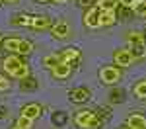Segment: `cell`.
I'll use <instances>...</instances> for the list:
<instances>
[{"label":"cell","mask_w":146,"mask_h":129,"mask_svg":"<svg viewBox=\"0 0 146 129\" xmlns=\"http://www.w3.org/2000/svg\"><path fill=\"white\" fill-rule=\"evenodd\" d=\"M135 94L140 98H146V82H138L135 86Z\"/></svg>","instance_id":"cell-22"},{"label":"cell","mask_w":146,"mask_h":129,"mask_svg":"<svg viewBox=\"0 0 146 129\" xmlns=\"http://www.w3.org/2000/svg\"><path fill=\"white\" fill-rule=\"evenodd\" d=\"M10 88V82L6 80L4 76H0V90H8Z\"/></svg>","instance_id":"cell-25"},{"label":"cell","mask_w":146,"mask_h":129,"mask_svg":"<svg viewBox=\"0 0 146 129\" xmlns=\"http://www.w3.org/2000/svg\"><path fill=\"white\" fill-rule=\"evenodd\" d=\"M20 41H22V39H18V37H8V39H4V41H2V47H4L6 51H12V53H18V47H20Z\"/></svg>","instance_id":"cell-14"},{"label":"cell","mask_w":146,"mask_h":129,"mask_svg":"<svg viewBox=\"0 0 146 129\" xmlns=\"http://www.w3.org/2000/svg\"><path fill=\"white\" fill-rule=\"evenodd\" d=\"M58 57H60V63H72V61H78L80 59V51L74 49V47H70V49H64Z\"/></svg>","instance_id":"cell-10"},{"label":"cell","mask_w":146,"mask_h":129,"mask_svg":"<svg viewBox=\"0 0 146 129\" xmlns=\"http://www.w3.org/2000/svg\"><path fill=\"white\" fill-rule=\"evenodd\" d=\"M22 116L29 117V119H37V117L41 116V108H39L37 104H27V106H23Z\"/></svg>","instance_id":"cell-11"},{"label":"cell","mask_w":146,"mask_h":129,"mask_svg":"<svg viewBox=\"0 0 146 129\" xmlns=\"http://www.w3.org/2000/svg\"><path fill=\"white\" fill-rule=\"evenodd\" d=\"M117 20L115 10H100V27H109Z\"/></svg>","instance_id":"cell-6"},{"label":"cell","mask_w":146,"mask_h":129,"mask_svg":"<svg viewBox=\"0 0 146 129\" xmlns=\"http://www.w3.org/2000/svg\"><path fill=\"white\" fill-rule=\"evenodd\" d=\"M27 74H29V69H27V65H23L22 69L16 70L12 76H14V78H27Z\"/></svg>","instance_id":"cell-23"},{"label":"cell","mask_w":146,"mask_h":129,"mask_svg":"<svg viewBox=\"0 0 146 129\" xmlns=\"http://www.w3.org/2000/svg\"><path fill=\"white\" fill-rule=\"evenodd\" d=\"M31 125H33V119H29L25 116H20L18 121H16V127H20V129H29Z\"/></svg>","instance_id":"cell-19"},{"label":"cell","mask_w":146,"mask_h":129,"mask_svg":"<svg viewBox=\"0 0 146 129\" xmlns=\"http://www.w3.org/2000/svg\"><path fill=\"white\" fill-rule=\"evenodd\" d=\"M74 121H76L78 127H84V129H92V127L98 129V127H101V121L98 119L96 112H92V110H82V112H78L76 117H74Z\"/></svg>","instance_id":"cell-1"},{"label":"cell","mask_w":146,"mask_h":129,"mask_svg":"<svg viewBox=\"0 0 146 129\" xmlns=\"http://www.w3.org/2000/svg\"><path fill=\"white\" fill-rule=\"evenodd\" d=\"M84 23H86L88 27H100V8H98V6H96V8H90V10L86 12Z\"/></svg>","instance_id":"cell-5"},{"label":"cell","mask_w":146,"mask_h":129,"mask_svg":"<svg viewBox=\"0 0 146 129\" xmlns=\"http://www.w3.org/2000/svg\"><path fill=\"white\" fill-rule=\"evenodd\" d=\"M88 98H90V92L86 88H74V90H70V102H74V104H82Z\"/></svg>","instance_id":"cell-7"},{"label":"cell","mask_w":146,"mask_h":129,"mask_svg":"<svg viewBox=\"0 0 146 129\" xmlns=\"http://www.w3.org/2000/svg\"><path fill=\"white\" fill-rule=\"evenodd\" d=\"M140 129H146V127H140Z\"/></svg>","instance_id":"cell-30"},{"label":"cell","mask_w":146,"mask_h":129,"mask_svg":"<svg viewBox=\"0 0 146 129\" xmlns=\"http://www.w3.org/2000/svg\"><path fill=\"white\" fill-rule=\"evenodd\" d=\"M31 49H33V45H31L27 39H22V41H20V47H18V53H16V55H27V53H31Z\"/></svg>","instance_id":"cell-18"},{"label":"cell","mask_w":146,"mask_h":129,"mask_svg":"<svg viewBox=\"0 0 146 129\" xmlns=\"http://www.w3.org/2000/svg\"><path fill=\"white\" fill-rule=\"evenodd\" d=\"M113 59H115V63H117L119 67H129V65L135 61L129 49H117V51L113 53Z\"/></svg>","instance_id":"cell-4"},{"label":"cell","mask_w":146,"mask_h":129,"mask_svg":"<svg viewBox=\"0 0 146 129\" xmlns=\"http://www.w3.org/2000/svg\"><path fill=\"white\" fill-rule=\"evenodd\" d=\"M2 2H18V0H2Z\"/></svg>","instance_id":"cell-27"},{"label":"cell","mask_w":146,"mask_h":129,"mask_svg":"<svg viewBox=\"0 0 146 129\" xmlns=\"http://www.w3.org/2000/svg\"><path fill=\"white\" fill-rule=\"evenodd\" d=\"M0 2H2V0H0Z\"/></svg>","instance_id":"cell-32"},{"label":"cell","mask_w":146,"mask_h":129,"mask_svg":"<svg viewBox=\"0 0 146 129\" xmlns=\"http://www.w3.org/2000/svg\"><path fill=\"white\" fill-rule=\"evenodd\" d=\"M31 20H33V16L20 14V16H14V18H12V23H14V25H27V27H31Z\"/></svg>","instance_id":"cell-15"},{"label":"cell","mask_w":146,"mask_h":129,"mask_svg":"<svg viewBox=\"0 0 146 129\" xmlns=\"http://www.w3.org/2000/svg\"><path fill=\"white\" fill-rule=\"evenodd\" d=\"M23 65H25V63H23V61L18 57V55H12V57H6V59H4V70H6L10 76L16 72V70L22 69Z\"/></svg>","instance_id":"cell-3"},{"label":"cell","mask_w":146,"mask_h":129,"mask_svg":"<svg viewBox=\"0 0 146 129\" xmlns=\"http://www.w3.org/2000/svg\"><path fill=\"white\" fill-rule=\"evenodd\" d=\"M43 65H45L47 69H55L56 65H60V57H58V55H47L45 59H43Z\"/></svg>","instance_id":"cell-16"},{"label":"cell","mask_w":146,"mask_h":129,"mask_svg":"<svg viewBox=\"0 0 146 129\" xmlns=\"http://www.w3.org/2000/svg\"><path fill=\"white\" fill-rule=\"evenodd\" d=\"M70 74V63H60L53 69V76L55 78H66Z\"/></svg>","instance_id":"cell-12"},{"label":"cell","mask_w":146,"mask_h":129,"mask_svg":"<svg viewBox=\"0 0 146 129\" xmlns=\"http://www.w3.org/2000/svg\"><path fill=\"white\" fill-rule=\"evenodd\" d=\"M14 129H20V127H14Z\"/></svg>","instance_id":"cell-29"},{"label":"cell","mask_w":146,"mask_h":129,"mask_svg":"<svg viewBox=\"0 0 146 129\" xmlns=\"http://www.w3.org/2000/svg\"><path fill=\"white\" fill-rule=\"evenodd\" d=\"M119 76H121V72H119V69H115V67H103L100 70V78L105 84H115V82L119 80Z\"/></svg>","instance_id":"cell-2"},{"label":"cell","mask_w":146,"mask_h":129,"mask_svg":"<svg viewBox=\"0 0 146 129\" xmlns=\"http://www.w3.org/2000/svg\"><path fill=\"white\" fill-rule=\"evenodd\" d=\"M0 43H2V39H0Z\"/></svg>","instance_id":"cell-31"},{"label":"cell","mask_w":146,"mask_h":129,"mask_svg":"<svg viewBox=\"0 0 146 129\" xmlns=\"http://www.w3.org/2000/svg\"><path fill=\"white\" fill-rule=\"evenodd\" d=\"M129 129H131V127H129Z\"/></svg>","instance_id":"cell-33"},{"label":"cell","mask_w":146,"mask_h":129,"mask_svg":"<svg viewBox=\"0 0 146 129\" xmlns=\"http://www.w3.org/2000/svg\"><path fill=\"white\" fill-rule=\"evenodd\" d=\"M135 12L138 16H146V0H138V2H136Z\"/></svg>","instance_id":"cell-21"},{"label":"cell","mask_w":146,"mask_h":129,"mask_svg":"<svg viewBox=\"0 0 146 129\" xmlns=\"http://www.w3.org/2000/svg\"><path fill=\"white\" fill-rule=\"evenodd\" d=\"M129 43L131 45H142L144 43V35L140 33V31H131L129 33Z\"/></svg>","instance_id":"cell-17"},{"label":"cell","mask_w":146,"mask_h":129,"mask_svg":"<svg viewBox=\"0 0 146 129\" xmlns=\"http://www.w3.org/2000/svg\"><path fill=\"white\" fill-rule=\"evenodd\" d=\"M119 2L123 4L125 8H135V6H136V2H138V0H119Z\"/></svg>","instance_id":"cell-24"},{"label":"cell","mask_w":146,"mask_h":129,"mask_svg":"<svg viewBox=\"0 0 146 129\" xmlns=\"http://www.w3.org/2000/svg\"><path fill=\"white\" fill-rule=\"evenodd\" d=\"M115 6H117V0H100L98 2L100 10H115Z\"/></svg>","instance_id":"cell-20"},{"label":"cell","mask_w":146,"mask_h":129,"mask_svg":"<svg viewBox=\"0 0 146 129\" xmlns=\"http://www.w3.org/2000/svg\"><path fill=\"white\" fill-rule=\"evenodd\" d=\"M51 33L55 35L56 39H66L68 37V23L66 22H58L53 25V29H51Z\"/></svg>","instance_id":"cell-9"},{"label":"cell","mask_w":146,"mask_h":129,"mask_svg":"<svg viewBox=\"0 0 146 129\" xmlns=\"http://www.w3.org/2000/svg\"><path fill=\"white\" fill-rule=\"evenodd\" d=\"M49 25H51V20L47 16H33V20H31V27L33 29H47Z\"/></svg>","instance_id":"cell-13"},{"label":"cell","mask_w":146,"mask_h":129,"mask_svg":"<svg viewBox=\"0 0 146 129\" xmlns=\"http://www.w3.org/2000/svg\"><path fill=\"white\" fill-rule=\"evenodd\" d=\"M41 2H53V0H41Z\"/></svg>","instance_id":"cell-28"},{"label":"cell","mask_w":146,"mask_h":129,"mask_svg":"<svg viewBox=\"0 0 146 129\" xmlns=\"http://www.w3.org/2000/svg\"><path fill=\"white\" fill-rule=\"evenodd\" d=\"M129 127L131 129H140V127H146V117L142 114H131L129 119H127Z\"/></svg>","instance_id":"cell-8"},{"label":"cell","mask_w":146,"mask_h":129,"mask_svg":"<svg viewBox=\"0 0 146 129\" xmlns=\"http://www.w3.org/2000/svg\"><path fill=\"white\" fill-rule=\"evenodd\" d=\"M64 119H66V117H64V116H55V121H56V123H60V121L64 123Z\"/></svg>","instance_id":"cell-26"}]
</instances>
